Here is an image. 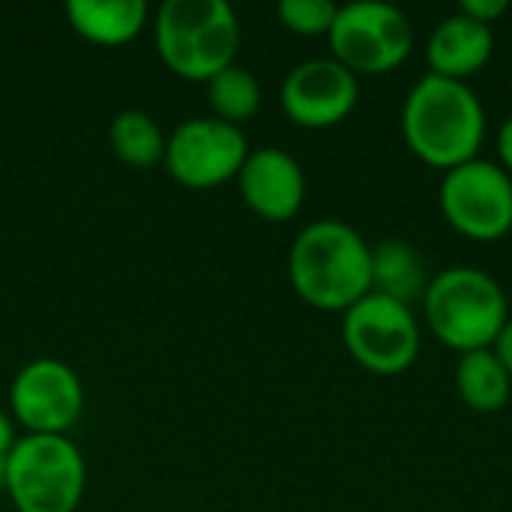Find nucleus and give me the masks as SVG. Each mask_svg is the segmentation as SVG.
Returning <instances> with one entry per match:
<instances>
[{
  "label": "nucleus",
  "instance_id": "1",
  "mask_svg": "<svg viewBox=\"0 0 512 512\" xmlns=\"http://www.w3.org/2000/svg\"><path fill=\"white\" fill-rule=\"evenodd\" d=\"M402 138L408 150L441 171L480 156L486 138V108L468 81L423 75L402 105Z\"/></svg>",
  "mask_w": 512,
  "mask_h": 512
},
{
  "label": "nucleus",
  "instance_id": "2",
  "mask_svg": "<svg viewBox=\"0 0 512 512\" xmlns=\"http://www.w3.org/2000/svg\"><path fill=\"white\" fill-rule=\"evenodd\" d=\"M288 279L309 306L348 312L372 291V246L348 222H309L291 243Z\"/></svg>",
  "mask_w": 512,
  "mask_h": 512
},
{
  "label": "nucleus",
  "instance_id": "3",
  "mask_svg": "<svg viewBox=\"0 0 512 512\" xmlns=\"http://www.w3.org/2000/svg\"><path fill=\"white\" fill-rule=\"evenodd\" d=\"M429 333L456 354L486 351L510 321V303L495 276L477 267H447L423 294Z\"/></svg>",
  "mask_w": 512,
  "mask_h": 512
},
{
  "label": "nucleus",
  "instance_id": "4",
  "mask_svg": "<svg viewBox=\"0 0 512 512\" xmlns=\"http://www.w3.org/2000/svg\"><path fill=\"white\" fill-rule=\"evenodd\" d=\"M153 39L162 63L186 81H210L234 63L240 18L228 0H165Z\"/></svg>",
  "mask_w": 512,
  "mask_h": 512
},
{
  "label": "nucleus",
  "instance_id": "5",
  "mask_svg": "<svg viewBox=\"0 0 512 512\" xmlns=\"http://www.w3.org/2000/svg\"><path fill=\"white\" fill-rule=\"evenodd\" d=\"M87 465L66 435H24L6 456V495L15 512H75Z\"/></svg>",
  "mask_w": 512,
  "mask_h": 512
},
{
  "label": "nucleus",
  "instance_id": "6",
  "mask_svg": "<svg viewBox=\"0 0 512 512\" xmlns=\"http://www.w3.org/2000/svg\"><path fill=\"white\" fill-rule=\"evenodd\" d=\"M333 60L360 75H387L414 51L411 18L384 0H354L339 6L327 33Z\"/></svg>",
  "mask_w": 512,
  "mask_h": 512
},
{
  "label": "nucleus",
  "instance_id": "7",
  "mask_svg": "<svg viewBox=\"0 0 512 512\" xmlns=\"http://www.w3.org/2000/svg\"><path fill=\"white\" fill-rule=\"evenodd\" d=\"M342 339L357 366L372 375H402L420 354V324L411 306L369 291L342 312Z\"/></svg>",
  "mask_w": 512,
  "mask_h": 512
},
{
  "label": "nucleus",
  "instance_id": "8",
  "mask_svg": "<svg viewBox=\"0 0 512 512\" xmlns=\"http://www.w3.org/2000/svg\"><path fill=\"white\" fill-rule=\"evenodd\" d=\"M438 204L453 231L477 243L512 234V177L489 159H471L444 171Z\"/></svg>",
  "mask_w": 512,
  "mask_h": 512
},
{
  "label": "nucleus",
  "instance_id": "9",
  "mask_svg": "<svg viewBox=\"0 0 512 512\" xmlns=\"http://www.w3.org/2000/svg\"><path fill=\"white\" fill-rule=\"evenodd\" d=\"M249 141L240 126L219 117H195L180 123L165 144L168 174L189 189H210L240 174Z\"/></svg>",
  "mask_w": 512,
  "mask_h": 512
},
{
  "label": "nucleus",
  "instance_id": "10",
  "mask_svg": "<svg viewBox=\"0 0 512 512\" xmlns=\"http://www.w3.org/2000/svg\"><path fill=\"white\" fill-rule=\"evenodd\" d=\"M9 408L27 435H66L84 411L81 378L63 360L36 357L12 378Z\"/></svg>",
  "mask_w": 512,
  "mask_h": 512
},
{
  "label": "nucleus",
  "instance_id": "11",
  "mask_svg": "<svg viewBox=\"0 0 512 512\" xmlns=\"http://www.w3.org/2000/svg\"><path fill=\"white\" fill-rule=\"evenodd\" d=\"M282 111L303 129H330L348 120L360 99V81L333 57L297 63L282 81Z\"/></svg>",
  "mask_w": 512,
  "mask_h": 512
},
{
  "label": "nucleus",
  "instance_id": "12",
  "mask_svg": "<svg viewBox=\"0 0 512 512\" xmlns=\"http://www.w3.org/2000/svg\"><path fill=\"white\" fill-rule=\"evenodd\" d=\"M237 180L246 207L264 222H288L306 201L303 165L279 147L249 150Z\"/></svg>",
  "mask_w": 512,
  "mask_h": 512
},
{
  "label": "nucleus",
  "instance_id": "13",
  "mask_svg": "<svg viewBox=\"0 0 512 512\" xmlns=\"http://www.w3.org/2000/svg\"><path fill=\"white\" fill-rule=\"evenodd\" d=\"M495 51V33L492 27L456 12L435 24L429 42H426V63L429 75L450 78V81H468L477 75Z\"/></svg>",
  "mask_w": 512,
  "mask_h": 512
},
{
  "label": "nucleus",
  "instance_id": "14",
  "mask_svg": "<svg viewBox=\"0 0 512 512\" xmlns=\"http://www.w3.org/2000/svg\"><path fill=\"white\" fill-rule=\"evenodd\" d=\"M63 12L72 30L93 45H123L147 21L144 0H69Z\"/></svg>",
  "mask_w": 512,
  "mask_h": 512
},
{
  "label": "nucleus",
  "instance_id": "15",
  "mask_svg": "<svg viewBox=\"0 0 512 512\" xmlns=\"http://www.w3.org/2000/svg\"><path fill=\"white\" fill-rule=\"evenodd\" d=\"M429 279L420 252L408 240L384 237L372 246V291L411 306L423 300Z\"/></svg>",
  "mask_w": 512,
  "mask_h": 512
},
{
  "label": "nucleus",
  "instance_id": "16",
  "mask_svg": "<svg viewBox=\"0 0 512 512\" xmlns=\"http://www.w3.org/2000/svg\"><path fill=\"white\" fill-rule=\"evenodd\" d=\"M456 393L477 414H498L512 396V375L492 348L459 354Z\"/></svg>",
  "mask_w": 512,
  "mask_h": 512
},
{
  "label": "nucleus",
  "instance_id": "17",
  "mask_svg": "<svg viewBox=\"0 0 512 512\" xmlns=\"http://www.w3.org/2000/svg\"><path fill=\"white\" fill-rule=\"evenodd\" d=\"M108 141H111L114 156L126 162L129 168L147 171L165 162L168 138L162 135L159 123L147 111H138V108L117 111L108 126Z\"/></svg>",
  "mask_w": 512,
  "mask_h": 512
},
{
  "label": "nucleus",
  "instance_id": "18",
  "mask_svg": "<svg viewBox=\"0 0 512 512\" xmlns=\"http://www.w3.org/2000/svg\"><path fill=\"white\" fill-rule=\"evenodd\" d=\"M207 102H210V108L216 111L219 120L240 126V123H246V120H252L258 114V108H261V84L246 66L231 63V66H225L219 75H213L207 81Z\"/></svg>",
  "mask_w": 512,
  "mask_h": 512
},
{
  "label": "nucleus",
  "instance_id": "19",
  "mask_svg": "<svg viewBox=\"0 0 512 512\" xmlns=\"http://www.w3.org/2000/svg\"><path fill=\"white\" fill-rule=\"evenodd\" d=\"M339 6L330 0H279V21L297 36H327Z\"/></svg>",
  "mask_w": 512,
  "mask_h": 512
},
{
  "label": "nucleus",
  "instance_id": "20",
  "mask_svg": "<svg viewBox=\"0 0 512 512\" xmlns=\"http://www.w3.org/2000/svg\"><path fill=\"white\" fill-rule=\"evenodd\" d=\"M507 9H510L507 0H462L459 3L462 15H468V18H474V21H480L486 27H492L501 15H507Z\"/></svg>",
  "mask_w": 512,
  "mask_h": 512
},
{
  "label": "nucleus",
  "instance_id": "21",
  "mask_svg": "<svg viewBox=\"0 0 512 512\" xmlns=\"http://www.w3.org/2000/svg\"><path fill=\"white\" fill-rule=\"evenodd\" d=\"M495 147H498V165L512 177V114L498 126Z\"/></svg>",
  "mask_w": 512,
  "mask_h": 512
},
{
  "label": "nucleus",
  "instance_id": "22",
  "mask_svg": "<svg viewBox=\"0 0 512 512\" xmlns=\"http://www.w3.org/2000/svg\"><path fill=\"white\" fill-rule=\"evenodd\" d=\"M492 351L498 354V360L507 366V372L512 375V318L504 324V330H501V336H498V342L492 345Z\"/></svg>",
  "mask_w": 512,
  "mask_h": 512
},
{
  "label": "nucleus",
  "instance_id": "23",
  "mask_svg": "<svg viewBox=\"0 0 512 512\" xmlns=\"http://www.w3.org/2000/svg\"><path fill=\"white\" fill-rule=\"evenodd\" d=\"M15 423L12 417L0 408V456H9V450L15 447Z\"/></svg>",
  "mask_w": 512,
  "mask_h": 512
},
{
  "label": "nucleus",
  "instance_id": "24",
  "mask_svg": "<svg viewBox=\"0 0 512 512\" xmlns=\"http://www.w3.org/2000/svg\"><path fill=\"white\" fill-rule=\"evenodd\" d=\"M0 492H6V456H0Z\"/></svg>",
  "mask_w": 512,
  "mask_h": 512
}]
</instances>
